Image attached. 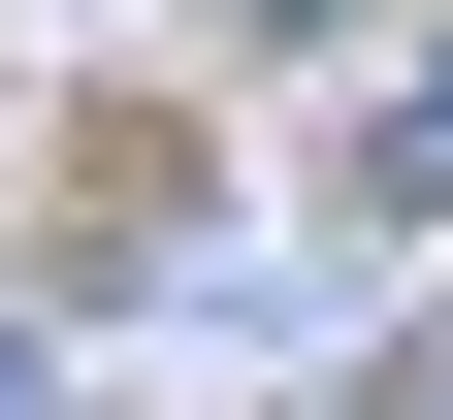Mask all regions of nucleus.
Here are the masks:
<instances>
[{
	"mask_svg": "<svg viewBox=\"0 0 453 420\" xmlns=\"http://www.w3.org/2000/svg\"><path fill=\"white\" fill-rule=\"evenodd\" d=\"M357 195H453V65H421V97H388V162H357Z\"/></svg>",
	"mask_w": 453,
	"mask_h": 420,
	"instance_id": "1",
	"label": "nucleus"
},
{
	"mask_svg": "<svg viewBox=\"0 0 453 420\" xmlns=\"http://www.w3.org/2000/svg\"><path fill=\"white\" fill-rule=\"evenodd\" d=\"M259 33H324V0H259Z\"/></svg>",
	"mask_w": 453,
	"mask_h": 420,
	"instance_id": "2",
	"label": "nucleus"
}]
</instances>
